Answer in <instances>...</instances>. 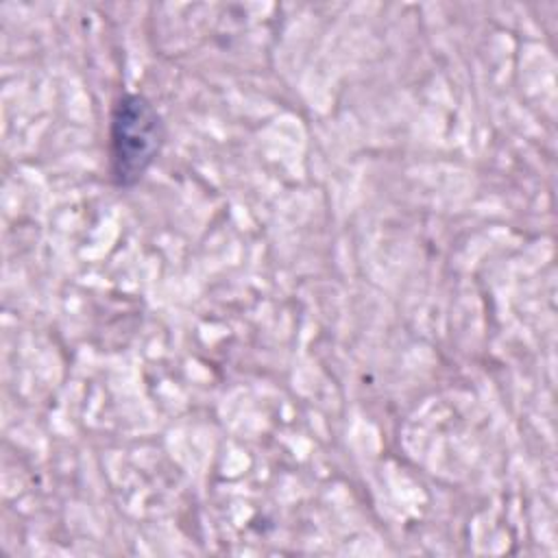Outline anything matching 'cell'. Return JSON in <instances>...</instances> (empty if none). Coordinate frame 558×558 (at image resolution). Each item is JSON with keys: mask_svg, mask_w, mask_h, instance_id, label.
<instances>
[{"mask_svg": "<svg viewBox=\"0 0 558 558\" xmlns=\"http://www.w3.org/2000/svg\"><path fill=\"white\" fill-rule=\"evenodd\" d=\"M166 140L163 120L142 94H124L111 111L109 174L118 187H133L157 159Z\"/></svg>", "mask_w": 558, "mask_h": 558, "instance_id": "obj_1", "label": "cell"}]
</instances>
